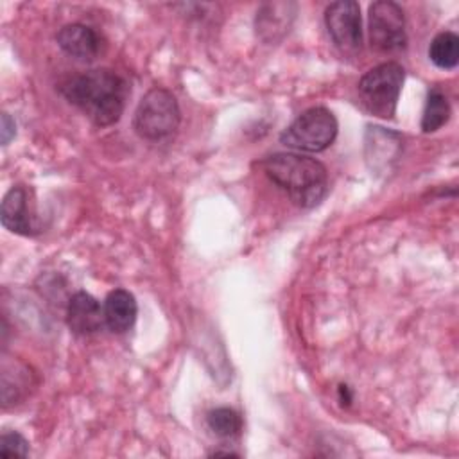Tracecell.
I'll return each mask as SVG.
<instances>
[{"mask_svg": "<svg viewBox=\"0 0 459 459\" xmlns=\"http://www.w3.org/2000/svg\"><path fill=\"white\" fill-rule=\"evenodd\" d=\"M59 91L99 127L118 122L129 97L126 79L109 68L72 75L59 86Z\"/></svg>", "mask_w": 459, "mask_h": 459, "instance_id": "cell-1", "label": "cell"}, {"mask_svg": "<svg viewBox=\"0 0 459 459\" xmlns=\"http://www.w3.org/2000/svg\"><path fill=\"white\" fill-rule=\"evenodd\" d=\"M262 169L265 176L299 208L319 204L326 194V169L314 158L294 152H276L262 161Z\"/></svg>", "mask_w": 459, "mask_h": 459, "instance_id": "cell-2", "label": "cell"}, {"mask_svg": "<svg viewBox=\"0 0 459 459\" xmlns=\"http://www.w3.org/2000/svg\"><path fill=\"white\" fill-rule=\"evenodd\" d=\"M181 111L176 97L165 88H151L138 102L133 117L134 133L149 142H160L176 133Z\"/></svg>", "mask_w": 459, "mask_h": 459, "instance_id": "cell-3", "label": "cell"}, {"mask_svg": "<svg viewBox=\"0 0 459 459\" xmlns=\"http://www.w3.org/2000/svg\"><path fill=\"white\" fill-rule=\"evenodd\" d=\"M337 131L339 124L335 115L323 106H316L298 115L294 122L283 129L280 142L294 151L321 152L333 143Z\"/></svg>", "mask_w": 459, "mask_h": 459, "instance_id": "cell-4", "label": "cell"}, {"mask_svg": "<svg viewBox=\"0 0 459 459\" xmlns=\"http://www.w3.org/2000/svg\"><path fill=\"white\" fill-rule=\"evenodd\" d=\"M405 81V70L394 61L377 65L359 81V95L364 106L377 117L393 118Z\"/></svg>", "mask_w": 459, "mask_h": 459, "instance_id": "cell-5", "label": "cell"}, {"mask_svg": "<svg viewBox=\"0 0 459 459\" xmlns=\"http://www.w3.org/2000/svg\"><path fill=\"white\" fill-rule=\"evenodd\" d=\"M369 41L380 52H394L405 47V16L402 7L391 0H378L369 5Z\"/></svg>", "mask_w": 459, "mask_h": 459, "instance_id": "cell-6", "label": "cell"}, {"mask_svg": "<svg viewBox=\"0 0 459 459\" xmlns=\"http://www.w3.org/2000/svg\"><path fill=\"white\" fill-rule=\"evenodd\" d=\"M325 25L332 41L344 52H355L362 47L360 7L353 0H339L326 7Z\"/></svg>", "mask_w": 459, "mask_h": 459, "instance_id": "cell-7", "label": "cell"}, {"mask_svg": "<svg viewBox=\"0 0 459 459\" xmlns=\"http://www.w3.org/2000/svg\"><path fill=\"white\" fill-rule=\"evenodd\" d=\"M0 221L4 228L18 235H36L39 231L34 204L30 201V192L25 186L16 185L9 188V192L4 195Z\"/></svg>", "mask_w": 459, "mask_h": 459, "instance_id": "cell-8", "label": "cell"}, {"mask_svg": "<svg viewBox=\"0 0 459 459\" xmlns=\"http://www.w3.org/2000/svg\"><path fill=\"white\" fill-rule=\"evenodd\" d=\"M66 325L77 335L95 333L106 325L104 307L88 292H75L66 307Z\"/></svg>", "mask_w": 459, "mask_h": 459, "instance_id": "cell-9", "label": "cell"}, {"mask_svg": "<svg viewBox=\"0 0 459 459\" xmlns=\"http://www.w3.org/2000/svg\"><path fill=\"white\" fill-rule=\"evenodd\" d=\"M59 48L79 61H93L100 54L99 34L82 23H68L56 34Z\"/></svg>", "mask_w": 459, "mask_h": 459, "instance_id": "cell-10", "label": "cell"}, {"mask_svg": "<svg viewBox=\"0 0 459 459\" xmlns=\"http://www.w3.org/2000/svg\"><path fill=\"white\" fill-rule=\"evenodd\" d=\"M294 13H296V5L294 4H267L264 5L258 13H256V34L267 41V43H274L278 39H281L294 20Z\"/></svg>", "mask_w": 459, "mask_h": 459, "instance_id": "cell-11", "label": "cell"}, {"mask_svg": "<svg viewBox=\"0 0 459 459\" xmlns=\"http://www.w3.org/2000/svg\"><path fill=\"white\" fill-rule=\"evenodd\" d=\"M138 314V305L134 296L126 289L111 290L104 299V321L106 326L115 333L127 332Z\"/></svg>", "mask_w": 459, "mask_h": 459, "instance_id": "cell-12", "label": "cell"}, {"mask_svg": "<svg viewBox=\"0 0 459 459\" xmlns=\"http://www.w3.org/2000/svg\"><path fill=\"white\" fill-rule=\"evenodd\" d=\"M402 149V136L384 127H368L366 131V160L371 169H385L394 161Z\"/></svg>", "mask_w": 459, "mask_h": 459, "instance_id": "cell-13", "label": "cell"}, {"mask_svg": "<svg viewBox=\"0 0 459 459\" xmlns=\"http://www.w3.org/2000/svg\"><path fill=\"white\" fill-rule=\"evenodd\" d=\"M429 57L430 61L443 70H452L459 63V38L450 32H439L429 47Z\"/></svg>", "mask_w": 459, "mask_h": 459, "instance_id": "cell-14", "label": "cell"}, {"mask_svg": "<svg viewBox=\"0 0 459 459\" xmlns=\"http://www.w3.org/2000/svg\"><path fill=\"white\" fill-rule=\"evenodd\" d=\"M450 118V104L445 93L437 88L430 90L427 95L423 117H421V131L434 133L443 127Z\"/></svg>", "mask_w": 459, "mask_h": 459, "instance_id": "cell-15", "label": "cell"}, {"mask_svg": "<svg viewBox=\"0 0 459 459\" xmlns=\"http://www.w3.org/2000/svg\"><path fill=\"white\" fill-rule=\"evenodd\" d=\"M210 430L219 437H233L242 430V418L231 407H215L206 414Z\"/></svg>", "mask_w": 459, "mask_h": 459, "instance_id": "cell-16", "label": "cell"}, {"mask_svg": "<svg viewBox=\"0 0 459 459\" xmlns=\"http://www.w3.org/2000/svg\"><path fill=\"white\" fill-rule=\"evenodd\" d=\"M0 455L2 457H27L29 441L18 432H4L0 437Z\"/></svg>", "mask_w": 459, "mask_h": 459, "instance_id": "cell-17", "label": "cell"}, {"mask_svg": "<svg viewBox=\"0 0 459 459\" xmlns=\"http://www.w3.org/2000/svg\"><path fill=\"white\" fill-rule=\"evenodd\" d=\"M14 134H16L14 120L9 117V113H2V120H0V138H2V143L7 145L11 142V138H14Z\"/></svg>", "mask_w": 459, "mask_h": 459, "instance_id": "cell-18", "label": "cell"}, {"mask_svg": "<svg viewBox=\"0 0 459 459\" xmlns=\"http://www.w3.org/2000/svg\"><path fill=\"white\" fill-rule=\"evenodd\" d=\"M339 396H341V400H344L346 403L351 402V394H350L348 385H339ZM344 402H342V403H344Z\"/></svg>", "mask_w": 459, "mask_h": 459, "instance_id": "cell-19", "label": "cell"}]
</instances>
